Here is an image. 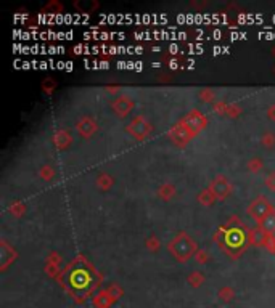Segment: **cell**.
Listing matches in <instances>:
<instances>
[{"instance_id":"4","label":"cell","mask_w":275,"mask_h":308,"mask_svg":"<svg viewBox=\"0 0 275 308\" xmlns=\"http://www.w3.org/2000/svg\"><path fill=\"white\" fill-rule=\"evenodd\" d=\"M250 214L254 217V220H262L266 215L270 214L269 202H267L266 199H262V198H259L258 201L252 202V206L250 207Z\"/></svg>"},{"instance_id":"3","label":"cell","mask_w":275,"mask_h":308,"mask_svg":"<svg viewBox=\"0 0 275 308\" xmlns=\"http://www.w3.org/2000/svg\"><path fill=\"white\" fill-rule=\"evenodd\" d=\"M224 246L228 247L230 251L242 249L243 247V233L242 230H227L224 236Z\"/></svg>"},{"instance_id":"5","label":"cell","mask_w":275,"mask_h":308,"mask_svg":"<svg viewBox=\"0 0 275 308\" xmlns=\"http://www.w3.org/2000/svg\"><path fill=\"white\" fill-rule=\"evenodd\" d=\"M261 227L267 233H274L275 231V214L270 212L269 215H266L264 219L261 220Z\"/></svg>"},{"instance_id":"2","label":"cell","mask_w":275,"mask_h":308,"mask_svg":"<svg viewBox=\"0 0 275 308\" xmlns=\"http://www.w3.org/2000/svg\"><path fill=\"white\" fill-rule=\"evenodd\" d=\"M193 251H195V243H192L187 236H177L170 243V252L179 260H187L193 254Z\"/></svg>"},{"instance_id":"1","label":"cell","mask_w":275,"mask_h":308,"mask_svg":"<svg viewBox=\"0 0 275 308\" xmlns=\"http://www.w3.org/2000/svg\"><path fill=\"white\" fill-rule=\"evenodd\" d=\"M68 286L74 294H87L95 286L92 273L87 268H76L68 275Z\"/></svg>"}]
</instances>
